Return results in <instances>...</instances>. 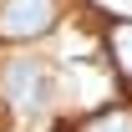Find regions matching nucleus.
I'll return each instance as SVG.
<instances>
[{"mask_svg": "<svg viewBox=\"0 0 132 132\" xmlns=\"http://www.w3.org/2000/svg\"><path fill=\"white\" fill-rule=\"evenodd\" d=\"M86 132H132V112H122V107H112V112H102L97 122Z\"/></svg>", "mask_w": 132, "mask_h": 132, "instance_id": "obj_4", "label": "nucleus"}, {"mask_svg": "<svg viewBox=\"0 0 132 132\" xmlns=\"http://www.w3.org/2000/svg\"><path fill=\"white\" fill-rule=\"evenodd\" d=\"M0 92H5V102L15 107V112H41L51 102V71L46 61H31V56H20V61H5V71H0Z\"/></svg>", "mask_w": 132, "mask_h": 132, "instance_id": "obj_1", "label": "nucleus"}, {"mask_svg": "<svg viewBox=\"0 0 132 132\" xmlns=\"http://www.w3.org/2000/svg\"><path fill=\"white\" fill-rule=\"evenodd\" d=\"M107 46H112V61H117V71L132 81V20H117L112 31H107Z\"/></svg>", "mask_w": 132, "mask_h": 132, "instance_id": "obj_3", "label": "nucleus"}, {"mask_svg": "<svg viewBox=\"0 0 132 132\" xmlns=\"http://www.w3.org/2000/svg\"><path fill=\"white\" fill-rule=\"evenodd\" d=\"M56 26V0H0V36L5 41H36Z\"/></svg>", "mask_w": 132, "mask_h": 132, "instance_id": "obj_2", "label": "nucleus"}]
</instances>
